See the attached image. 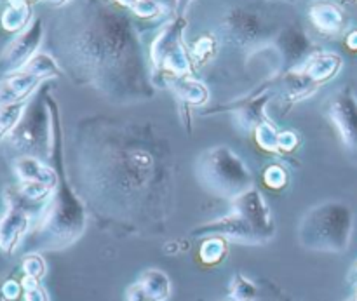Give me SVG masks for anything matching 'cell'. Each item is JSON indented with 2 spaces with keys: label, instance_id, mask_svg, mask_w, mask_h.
I'll return each mask as SVG.
<instances>
[{
  "label": "cell",
  "instance_id": "1",
  "mask_svg": "<svg viewBox=\"0 0 357 301\" xmlns=\"http://www.w3.org/2000/svg\"><path fill=\"white\" fill-rule=\"evenodd\" d=\"M75 190L103 222L129 232H155L176 204L178 164L159 122L87 117L72 136Z\"/></svg>",
  "mask_w": 357,
  "mask_h": 301
},
{
  "label": "cell",
  "instance_id": "2",
  "mask_svg": "<svg viewBox=\"0 0 357 301\" xmlns=\"http://www.w3.org/2000/svg\"><path fill=\"white\" fill-rule=\"evenodd\" d=\"M56 47L66 72L115 103L153 94L132 23L112 7L91 2L77 9Z\"/></svg>",
  "mask_w": 357,
  "mask_h": 301
},
{
  "label": "cell",
  "instance_id": "3",
  "mask_svg": "<svg viewBox=\"0 0 357 301\" xmlns=\"http://www.w3.org/2000/svg\"><path fill=\"white\" fill-rule=\"evenodd\" d=\"M52 115V167L58 174V185L44 204L33 230L28 233L26 253L63 251L75 244L86 232L87 208L68 180L65 159V143L59 108L54 98L47 94Z\"/></svg>",
  "mask_w": 357,
  "mask_h": 301
},
{
  "label": "cell",
  "instance_id": "4",
  "mask_svg": "<svg viewBox=\"0 0 357 301\" xmlns=\"http://www.w3.org/2000/svg\"><path fill=\"white\" fill-rule=\"evenodd\" d=\"M213 236L246 246H261L274 239V216L260 190L255 187L250 188L232 201L229 215L192 230V237Z\"/></svg>",
  "mask_w": 357,
  "mask_h": 301
},
{
  "label": "cell",
  "instance_id": "5",
  "mask_svg": "<svg viewBox=\"0 0 357 301\" xmlns=\"http://www.w3.org/2000/svg\"><path fill=\"white\" fill-rule=\"evenodd\" d=\"M354 216L340 201H326L303 215L298 225L300 246L316 253H344L351 244Z\"/></svg>",
  "mask_w": 357,
  "mask_h": 301
},
{
  "label": "cell",
  "instance_id": "6",
  "mask_svg": "<svg viewBox=\"0 0 357 301\" xmlns=\"http://www.w3.org/2000/svg\"><path fill=\"white\" fill-rule=\"evenodd\" d=\"M195 178L208 194L230 202L253 188V174L250 167L225 145L204 150L197 157Z\"/></svg>",
  "mask_w": 357,
  "mask_h": 301
},
{
  "label": "cell",
  "instance_id": "7",
  "mask_svg": "<svg viewBox=\"0 0 357 301\" xmlns=\"http://www.w3.org/2000/svg\"><path fill=\"white\" fill-rule=\"evenodd\" d=\"M47 91H40L28 100L23 118L7 138L17 157L30 155L37 159L51 160L52 155V115L47 101Z\"/></svg>",
  "mask_w": 357,
  "mask_h": 301
},
{
  "label": "cell",
  "instance_id": "8",
  "mask_svg": "<svg viewBox=\"0 0 357 301\" xmlns=\"http://www.w3.org/2000/svg\"><path fill=\"white\" fill-rule=\"evenodd\" d=\"M44 38V23L40 17H35L23 31H20L14 40L3 49L0 56V68L6 75L21 72L28 61L38 54V47Z\"/></svg>",
  "mask_w": 357,
  "mask_h": 301
},
{
  "label": "cell",
  "instance_id": "9",
  "mask_svg": "<svg viewBox=\"0 0 357 301\" xmlns=\"http://www.w3.org/2000/svg\"><path fill=\"white\" fill-rule=\"evenodd\" d=\"M7 211L0 218V251L3 254L16 253L31 232V215L26 206L7 195Z\"/></svg>",
  "mask_w": 357,
  "mask_h": 301
},
{
  "label": "cell",
  "instance_id": "10",
  "mask_svg": "<svg viewBox=\"0 0 357 301\" xmlns=\"http://www.w3.org/2000/svg\"><path fill=\"white\" fill-rule=\"evenodd\" d=\"M328 117L333 122L342 143L357 155V100L349 91H340L328 103Z\"/></svg>",
  "mask_w": 357,
  "mask_h": 301
},
{
  "label": "cell",
  "instance_id": "11",
  "mask_svg": "<svg viewBox=\"0 0 357 301\" xmlns=\"http://www.w3.org/2000/svg\"><path fill=\"white\" fill-rule=\"evenodd\" d=\"M14 173H16L20 181H33V183H42L45 187L54 190L58 185V174L52 166H49L44 160L30 155H20L13 162Z\"/></svg>",
  "mask_w": 357,
  "mask_h": 301
},
{
  "label": "cell",
  "instance_id": "12",
  "mask_svg": "<svg viewBox=\"0 0 357 301\" xmlns=\"http://www.w3.org/2000/svg\"><path fill=\"white\" fill-rule=\"evenodd\" d=\"M40 82L42 80L38 77L26 72H16L7 75L0 82V107L30 100V96L35 93Z\"/></svg>",
  "mask_w": 357,
  "mask_h": 301
},
{
  "label": "cell",
  "instance_id": "13",
  "mask_svg": "<svg viewBox=\"0 0 357 301\" xmlns=\"http://www.w3.org/2000/svg\"><path fill=\"white\" fill-rule=\"evenodd\" d=\"M185 31V20L183 17H178L173 23L167 24L162 31L155 37V40L150 45V58H152V63L160 68L162 63L166 61V58L169 54H173L174 51H178L181 45V37H183Z\"/></svg>",
  "mask_w": 357,
  "mask_h": 301
},
{
  "label": "cell",
  "instance_id": "14",
  "mask_svg": "<svg viewBox=\"0 0 357 301\" xmlns=\"http://www.w3.org/2000/svg\"><path fill=\"white\" fill-rule=\"evenodd\" d=\"M257 17L251 16L248 13H234L232 16L227 20L225 31L232 42H237L239 45L253 44L261 33L260 26H258Z\"/></svg>",
  "mask_w": 357,
  "mask_h": 301
},
{
  "label": "cell",
  "instance_id": "15",
  "mask_svg": "<svg viewBox=\"0 0 357 301\" xmlns=\"http://www.w3.org/2000/svg\"><path fill=\"white\" fill-rule=\"evenodd\" d=\"M136 284L159 301H167L171 296L169 277H167L166 272L159 270V268H149V270L142 272Z\"/></svg>",
  "mask_w": 357,
  "mask_h": 301
},
{
  "label": "cell",
  "instance_id": "16",
  "mask_svg": "<svg viewBox=\"0 0 357 301\" xmlns=\"http://www.w3.org/2000/svg\"><path fill=\"white\" fill-rule=\"evenodd\" d=\"M169 86L174 91V94L188 105H204L209 98L208 89L201 82L187 79V77L173 75V79H169Z\"/></svg>",
  "mask_w": 357,
  "mask_h": 301
},
{
  "label": "cell",
  "instance_id": "17",
  "mask_svg": "<svg viewBox=\"0 0 357 301\" xmlns=\"http://www.w3.org/2000/svg\"><path fill=\"white\" fill-rule=\"evenodd\" d=\"M0 23L6 31H23L30 24V6L26 0H9Z\"/></svg>",
  "mask_w": 357,
  "mask_h": 301
},
{
  "label": "cell",
  "instance_id": "18",
  "mask_svg": "<svg viewBox=\"0 0 357 301\" xmlns=\"http://www.w3.org/2000/svg\"><path fill=\"white\" fill-rule=\"evenodd\" d=\"M310 20L316 24L319 30L323 31H337L340 30L342 23H344V17L342 13L331 3H317L310 9Z\"/></svg>",
  "mask_w": 357,
  "mask_h": 301
},
{
  "label": "cell",
  "instance_id": "19",
  "mask_svg": "<svg viewBox=\"0 0 357 301\" xmlns=\"http://www.w3.org/2000/svg\"><path fill=\"white\" fill-rule=\"evenodd\" d=\"M26 107L28 100L17 101V103L2 105V107H0V141L9 138L10 132L17 128V124H20L21 118H23Z\"/></svg>",
  "mask_w": 357,
  "mask_h": 301
},
{
  "label": "cell",
  "instance_id": "20",
  "mask_svg": "<svg viewBox=\"0 0 357 301\" xmlns=\"http://www.w3.org/2000/svg\"><path fill=\"white\" fill-rule=\"evenodd\" d=\"M21 72L31 73V75L38 77L40 80L51 79V77H58L59 75V66L58 61L52 58L51 54L47 52H38L35 54L30 61L24 65V68Z\"/></svg>",
  "mask_w": 357,
  "mask_h": 301
},
{
  "label": "cell",
  "instance_id": "21",
  "mask_svg": "<svg viewBox=\"0 0 357 301\" xmlns=\"http://www.w3.org/2000/svg\"><path fill=\"white\" fill-rule=\"evenodd\" d=\"M268 101V94L257 98L255 101H250L248 105H244L239 110V124L241 128H244L246 131L255 129L258 124L265 121V105Z\"/></svg>",
  "mask_w": 357,
  "mask_h": 301
},
{
  "label": "cell",
  "instance_id": "22",
  "mask_svg": "<svg viewBox=\"0 0 357 301\" xmlns=\"http://www.w3.org/2000/svg\"><path fill=\"white\" fill-rule=\"evenodd\" d=\"M199 256L204 265H218L227 256V240L223 237H206L202 242Z\"/></svg>",
  "mask_w": 357,
  "mask_h": 301
},
{
  "label": "cell",
  "instance_id": "23",
  "mask_svg": "<svg viewBox=\"0 0 357 301\" xmlns=\"http://www.w3.org/2000/svg\"><path fill=\"white\" fill-rule=\"evenodd\" d=\"M229 296L230 301H255L258 296V288L244 274H236L230 281Z\"/></svg>",
  "mask_w": 357,
  "mask_h": 301
},
{
  "label": "cell",
  "instance_id": "24",
  "mask_svg": "<svg viewBox=\"0 0 357 301\" xmlns=\"http://www.w3.org/2000/svg\"><path fill=\"white\" fill-rule=\"evenodd\" d=\"M255 138H257V143L260 145V148H264L265 152H279V132L275 131V128L271 122L264 121L261 124H258L255 128Z\"/></svg>",
  "mask_w": 357,
  "mask_h": 301
},
{
  "label": "cell",
  "instance_id": "25",
  "mask_svg": "<svg viewBox=\"0 0 357 301\" xmlns=\"http://www.w3.org/2000/svg\"><path fill=\"white\" fill-rule=\"evenodd\" d=\"M21 270H23V277H30L40 282L47 274V265L40 253H26L21 261Z\"/></svg>",
  "mask_w": 357,
  "mask_h": 301
},
{
  "label": "cell",
  "instance_id": "26",
  "mask_svg": "<svg viewBox=\"0 0 357 301\" xmlns=\"http://www.w3.org/2000/svg\"><path fill=\"white\" fill-rule=\"evenodd\" d=\"M21 286H23L24 301H49L45 289L42 288L40 282L35 281V279L23 277L21 279Z\"/></svg>",
  "mask_w": 357,
  "mask_h": 301
},
{
  "label": "cell",
  "instance_id": "27",
  "mask_svg": "<svg viewBox=\"0 0 357 301\" xmlns=\"http://www.w3.org/2000/svg\"><path fill=\"white\" fill-rule=\"evenodd\" d=\"M264 180L267 187L279 190L288 183V173L286 169H282V166H268L264 173Z\"/></svg>",
  "mask_w": 357,
  "mask_h": 301
},
{
  "label": "cell",
  "instance_id": "28",
  "mask_svg": "<svg viewBox=\"0 0 357 301\" xmlns=\"http://www.w3.org/2000/svg\"><path fill=\"white\" fill-rule=\"evenodd\" d=\"M21 295H23V286H21V282L14 281V279H9V281L0 286V298L2 300L16 301Z\"/></svg>",
  "mask_w": 357,
  "mask_h": 301
},
{
  "label": "cell",
  "instance_id": "29",
  "mask_svg": "<svg viewBox=\"0 0 357 301\" xmlns=\"http://www.w3.org/2000/svg\"><path fill=\"white\" fill-rule=\"evenodd\" d=\"M132 10H135V14H138L139 17H153L157 16V14L162 13L160 7L157 6L153 0H138L136 6L132 7Z\"/></svg>",
  "mask_w": 357,
  "mask_h": 301
},
{
  "label": "cell",
  "instance_id": "30",
  "mask_svg": "<svg viewBox=\"0 0 357 301\" xmlns=\"http://www.w3.org/2000/svg\"><path fill=\"white\" fill-rule=\"evenodd\" d=\"M298 145V138L295 132L282 131L279 132V152H293Z\"/></svg>",
  "mask_w": 357,
  "mask_h": 301
},
{
  "label": "cell",
  "instance_id": "31",
  "mask_svg": "<svg viewBox=\"0 0 357 301\" xmlns=\"http://www.w3.org/2000/svg\"><path fill=\"white\" fill-rule=\"evenodd\" d=\"M126 300L128 301H159V300L153 298V296H150L149 293L143 291L138 284L129 286L128 291H126Z\"/></svg>",
  "mask_w": 357,
  "mask_h": 301
},
{
  "label": "cell",
  "instance_id": "32",
  "mask_svg": "<svg viewBox=\"0 0 357 301\" xmlns=\"http://www.w3.org/2000/svg\"><path fill=\"white\" fill-rule=\"evenodd\" d=\"M157 6L160 7V10H166V13H171V10H176L180 7V0H153Z\"/></svg>",
  "mask_w": 357,
  "mask_h": 301
},
{
  "label": "cell",
  "instance_id": "33",
  "mask_svg": "<svg viewBox=\"0 0 357 301\" xmlns=\"http://www.w3.org/2000/svg\"><path fill=\"white\" fill-rule=\"evenodd\" d=\"M119 3H121V6H124V7H135L136 6V2H138V0H117Z\"/></svg>",
  "mask_w": 357,
  "mask_h": 301
},
{
  "label": "cell",
  "instance_id": "34",
  "mask_svg": "<svg viewBox=\"0 0 357 301\" xmlns=\"http://www.w3.org/2000/svg\"><path fill=\"white\" fill-rule=\"evenodd\" d=\"M349 45H351L352 49H357V31H356V33H352L351 37H349Z\"/></svg>",
  "mask_w": 357,
  "mask_h": 301
},
{
  "label": "cell",
  "instance_id": "35",
  "mask_svg": "<svg viewBox=\"0 0 357 301\" xmlns=\"http://www.w3.org/2000/svg\"><path fill=\"white\" fill-rule=\"evenodd\" d=\"M49 3H52V6H61V3L68 2V0H47Z\"/></svg>",
  "mask_w": 357,
  "mask_h": 301
},
{
  "label": "cell",
  "instance_id": "36",
  "mask_svg": "<svg viewBox=\"0 0 357 301\" xmlns=\"http://www.w3.org/2000/svg\"><path fill=\"white\" fill-rule=\"evenodd\" d=\"M188 2H190V0H180V6H187Z\"/></svg>",
  "mask_w": 357,
  "mask_h": 301
},
{
  "label": "cell",
  "instance_id": "37",
  "mask_svg": "<svg viewBox=\"0 0 357 301\" xmlns=\"http://www.w3.org/2000/svg\"><path fill=\"white\" fill-rule=\"evenodd\" d=\"M354 274L357 275V265H356V268H354Z\"/></svg>",
  "mask_w": 357,
  "mask_h": 301
},
{
  "label": "cell",
  "instance_id": "38",
  "mask_svg": "<svg viewBox=\"0 0 357 301\" xmlns=\"http://www.w3.org/2000/svg\"><path fill=\"white\" fill-rule=\"evenodd\" d=\"M26 2H28V3H30V2H35V0H26Z\"/></svg>",
  "mask_w": 357,
  "mask_h": 301
},
{
  "label": "cell",
  "instance_id": "39",
  "mask_svg": "<svg viewBox=\"0 0 357 301\" xmlns=\"http://www.w3.org/2000/svg\"><path fill=\"white\" fill-rule=\"evenodd\" d=\"M0 301H6V300H2V298H0Z\"/></svg>",
  "mask_w": 357,
  "mask_h": 301
},
{
  "label": "cell",
  "instance_id": "40",
  "mask_svg": "<svg viewBox=\"0 0 357 301\" xmlns=\"http://www.w3.org/2000/svg\"><path fill=\"white\" fill-rule=\"evenodd\" d=\"M201 301H206V300H201Z\"/></svg>",
  "mask_w": 357,
  "mask_h": 301
},
{
  "label": "cell",
  "instance_id": "41",
  "mask_svg": "<svg viewBox=\"0 0 357 301\" xmlns=\"http://www.w3.org/2000/svg\"><path fill=\"white\" fill-rule=\"evenodd\" d=\"M356 301H357V296H356Z\"/></svg>",
  "mask_w": 357,
  "mask_h": 301
}]
</instances>
